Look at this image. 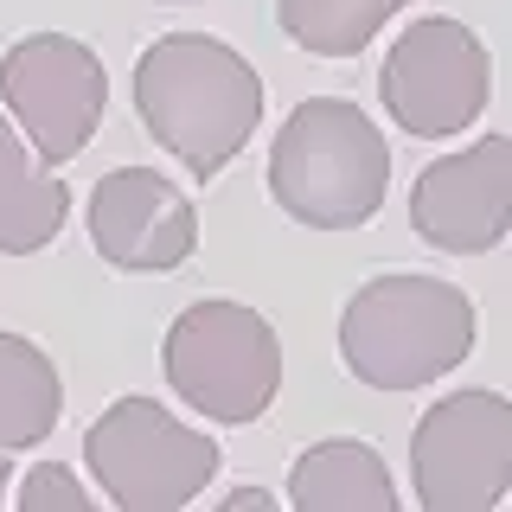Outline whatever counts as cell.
<instances>
[{
	"mask_svg": "<svg viewBox=\"0 0 512 512\" xmlns=\"http://www.w3.org/2000/svg\"><path fill=\"white\" fill-rule=\"evenodd\" d=\"M135 116L192 180H218L263 122V77L212 32H167L135 58Z\"/></svg>",
	"mask_w": 512,
	"mask_h": 512,
	"instance_id": "obj_1",
	"label": "cell"
},
{
	"mask_svg": "<svg viewBox=\"0 0 512 512\" xmlns=\"http://www.w3.org/2000/svg\"><path fill=\"white\" fill-rule=\"evenodd\" d=\"M480 340V308L448 276H372L340 308V359L372 391H423L448 378Z\"/></svg>",
	"mask_w": 512,
	"mask_h": 512,
	"instance_id": "obj_2",
	"label": "cell"
},
{
	"mask_svg": "<svg viewBox=\"0 0 512 512\" xmlns=\"http://www.w3.org/2000/svg\"><path fill=\"white\" fill-rule=\"evenodd\" d=\"M391 192V141L352 96H308L269 148V199L308 231H359Z\"/></svg>",
	"mask_w": 512,
	"mask_h": 512,
	"instance_id": "obj_3",
	"label": "cell"
},
{
	"mask_svg": "<svg viewBox=\"0 0 512 512\" xmlns=\"http://www.w3.org/2000/svg\"><path fill=\"white\" fill-rule=\"evenodd\" d=\"M160 372H167L173 397L199 410L205 423L244 429L282 391V340L269 314L212 295L173 314L167 340H160Z\"/></svg>",
	"mask_w": 512,
	"mask_h": 512,
	"instance_id": "obj_4",
	"label": "cell"
},
{
	"mask_svg": "<svg viewBox=\"0 0 512 512\" xmlns=\"http://www.w3.org/2000/svg\"><path fill=\"white\" fill-rule=\"evenodd\" d=\"M218 442L154 397H116L84 429V468L122 512H180L218 480Z\"/></svg>",
	"mask_w": 512,
	"mask_h": 512,
	"instance_id": "obj_5",
	"label": "cell"
},
{
	"mask_svg": "<svg viewBox=\"0 0 512 512\" xmlns=\"http://www.w3.org/2000/svg\"><path fill=\"white\" fill-rule=\"evenodd\" d=\"M493 96V52L468 20L423 13L378 64V103L416 141H455Z\"/></svg>",
	"mask_w": 512,
	"mask_h": 512,
	"instance_id": "obj_6",
	"label": "cell"
},
{
	"mask_svg": "<svg viewBox=\"0 0 512 512\" xmlns=\"http://www.w3.org/2000/svg\"><path fill=\"white\" fill-rule=\"evenodd\" d=\"M410 493L429 512H493L512 493V397L448 391L410 429Z\"/></svg>",
	"mask_w": 512,
	"mask_h": 512,
	"instance_id": "obj_7",
	"label": "cell"
},
{
	"mask_svg": "<svg viewBox=\"0 0 512 512\" xmlns=\"http://www.w3.org/2000/svg\"><path fill=\"white\" fill-rule=\"evenodd\" d=\"M0 103L20 122V135L52 167L77 160L103 128L109 109V71L71 32H26L0 58Z\"/></svg>",
	"mask_w": 512,
	"mask_h": 512,
	"instance_id": "obj_8",
	"label": "cell"
},
{
	"mask_svg": "<svg viewBox=\"0 0 512 512\" xmlns=\"http://www.w3.org/2000/svg\"><path fill=\"white\" fill-rule=\"evenodd\" d=\"M410 231L442 256H487L512 231V135L436 154L410 186Z\"/></svg>",
	"mask_w": 512,
	"mask_h": 512,
	"instance_id": "obj_9",
	"label": "cell"
},
{
	"mask_svg": "<svg viewBox=\"0 0 512 512\" xmlns=\"http://www.w3.org/2000/svg\"><path fill=\"white\" fill-rule=\"evenodd\" d=\"M90 244L122 276H173L199 250V212L160 167H116L90 186Z\"/></svg>",
	"mask_w": 512,
	"mask_h": 512,
	"instance_id": "obj_10",
	"label": "cell"
},
{
	"mask_svg": "<svg viewBox=\"0 0 512 512\" xmlns=\"http://www.w3.org/2000/svg\"><path fill=\"white\" fill-rule=\"evenodd\" d=\"M64 218H71V186L20 135V122L0 109V250L32 256V250L58 244Z\"/></svg>",
	"mask_w": 512,
	"mask_h": 512,
	"instance_id": "obj_11",
	"label": "cell"
},
{
	"mask_svg": "<svg viewBox=\"0 0 512 512\" xmlns=\"http://www.w3.org/2000/svg\"><path fill=\"white\" fill-rule=\"evenodd\" d=\"M288 506L295 512H397V480L384 455L359 436L308 442L288 468Z\"/></svg>",
	"mask_w": 512,
	"mask_h": 512,
	"instance_id": "obj_12",
	"label": "cell"
},
{
	"mask_svg": "<svg viewBox=\"0 0 512 512\" xmlns=\"http://www.w3.org/2000/svg\"><path fill=\"white\" fill-rule=\"evenodd\" d=\"M64 410V378L52 352L26 333H0V455L39 448L58 429Z\"/></svg>",
	"mask_w": 512,
	"mask_h": 512,
	"instance_id": "obj_13",
	"label": "cell"
},
{
	"mask_svg": "<svg viewBox=\"0 0 512 512\" xmlns=\"http://www.w3.org/2000/svg\"><path fill=\"white\" fill-rule=\"evenodd\" d=\"M410 0H276V26L314 58H359Z\"/></svg>",
	"mask_w": 512,
	"mask_h": 512,
	"instance_id": "obj_14",
	"label": "cell"
},
{
	"mask_svg": "<svg viewBox=\"0 0 512 512\" xmlns=\"http://www.w3.org/2000/svg\"><path fill=\"white\" fill-rule=\"evenodd\" d=\"M13 500H20V512H90L96 506L90 487L64 468V461H39V468L20 480V493H13Z\"/></svg>",
	"mask_w": 512,
	"mask_h": 512,
	"instance_id": "obj_15",
	"label": "cell"
},
{
	"mask_svg": "<svg viewBox=\"0 0 512 512\" xmlns=\"http://www.w3.org/2000/svg\"><path fill=\"white\" fill-rule=\"evenodd\" d=\"M218 506L224 512H276V493H269V487H231Z\"/></svg>",
	"mask_w": 512,
	"mask_h": 512,
	"instance_id": "obj_16",
	"label": "cell"
},
{
	"mask_svg": "<svg viewBox=\"0 0 512 512\" xmlns=\"http://www.w3.org/2000/svg\"><path fill=\"white\" fill-rule=\"evenodd\" d=\"M7 468H13V461H7V455H0V506H7Z\"/></svg>",
	"mask_w": 512,
	"mask_h": 512,
	"instance_id": "obj_17",
	"label": "cell"
},
{
	"mask_svg": "<svg viewBox=\"0 0 512 512\" xmlns=\"http://www.w3.org/2000/svg\"><path fill=\"white\" fill-rule=\"evenodd\" d=\"M160 7H186V0H160Z\"/></svg>",
	"mask_w": 512,
	"mask_h": 512,
	"instance_id": "obj_18",
	"label": "cell"
}]
</instances>
